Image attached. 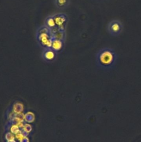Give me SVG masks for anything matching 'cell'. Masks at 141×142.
Here are the masks:
<instances>
[{
	"label": "cell",
	"mask_w": 141,
	"mask_h": 142,
	"mask_svg": "<svg viewBox=\"0 0 141 142\" xmlns=\"http://www.w3.org/2000/svg\"><path fill=\"white\" fill-rule=\"evenodd\" d=\"M23 111V106L20 103H16L13 106V112L16 114H20Z\"/></svg>",
	"instance_id": "obj_7"
},
{
	"label": "cell",
	"mask_w": 141,
	"mask_h": 142,
	"mask_svg": "<svg viewBox=\"0 0 141 142\" xmlns=\"http://www.w3.org/2000/svg\"><path fill=\"white\" fill-rule=\"evenodd\" d=\"M20 131V130L19 127L16 126V125H13L11 128V132L12 133L16 134Z\"/></svg>",
	"instance_id": "obj_10"
},
{
	"label": "cell",
	"mask_w": 141,
	"mask_h": 142,
	"mask_svg": "<svg viewBox=\"0 0 141 142\" xmlns=\"http://www.w3.org/2000/svg\"><path fill=\"white\" fill-rule=\"evenodd\" d=\"M44 58L45 60L52 61L56 57V53L53 49H48L44 53Z\"/></svg>",
	"instance_id": "obj_3"
},
{
	"label": "cell",
	"mask_w": 141,
	"mask_h": 142,
	"mask_svg": "<svg viewBox=\"0 0 141 142\" xmlns=\"http://www.w3.org/2000/svg\"><path fill=\"white\" fill-rule=\"evenodd\" d=\"M34 114L31 112L27 113L24 116V120L26 122H28L29 123H31L34 121Z\"/></svg>",
	"instance_id": "obj_8"
},
{
	"label": "cell",
	"mask_w": 141,
	"mask_h": 142,
	"mask_svg": "<svg viewBox=\"0 0 141 142\" xmlns=\"http://www.w3.org/2000/svg\"><path fill=\"white\" fill-rule=\"evenodd\" d=\"M7 142H16V141L14 140H12V141H8Z\"/></svg>",
	"instance_id": "obj_16"
},
{
	"label": "cell",
	"mask_w": 141,
	"mask_h": 142,
	"mask_svg": "<svg viewBox=\"0 0 141 142\" xmlns=\"http://www.w3.org/2000/svg\"><path fill=\"white\" fill-rule=\"evenodd\" d=\"M68 2V0H57V4L59 6L63 7L65 6Z\"/></svg>",
	"instance_id": "obj_13"
},
{
	"label": "cell",
	"mask_w": 141,
	"mask_h": 142,
	"mask_svg": "<svg viewBox=\"0 0 141 142\" xmlns=\"http://www.w3.org/2000/svg\"><path fill=\"white\" fill-rule=\"evenodd\" d=\"M56 24L59 27L63 26L66 21V18L63 15H57L54 18Z\"/></svg>",
	"instance_id": "obj_5"
},
{
	"label": "cell",
	"mask_w": 141,
	"mask_h": 142,
	"mask_svg": "<svg viewBox=\"0 0 141 142\" xmlns=\"http://www.w3.org/2000/svg\"><path fill=\"white\" fill-rule=\"evenodd\" d=\"M20 142H29V139L27 137H24L23 138L20 140Z\"/></svg>",
	"instance_id": "obj_15"
},
{
	"label": "cell",
	"mask_w": 141,
	"mask_h": 142,
	"mask_svg": "<svg viewBox=\"0 0 141 142\" xmlns=\"http://www.w3.org/2000/svg\"><path fill=\"white\" fill-rule=\"evenodd\" d=\"M118 56L114 49L105 47L100 49L96 57L97 66L103 71H110L115 66Z\"/></svg>",
	"instance_id": "obj_1"
},
{
	"label": "cell",
	"mask_w": 141,
	"mask_h": 142,
	"mask_svg": "<svg viewBox=\"0 0 141 142\" xmlns=\"http://www.w3.org/2000/svg\"><path fill=\"white\" fill-rule=\"evenodd\" d=\"M52 43H53V41L51 39H49L48 41V43L47 44V47L48 48H52Z\"/></svg>",
	"instance_id": "obj_14"
},
{
	"label": "cell",
	"mask_w": 141,
	"mask_h": 142,
	"mask_svg": "<svg viewBox=\"0 0 141 142\" xmlns=\"http://www.w3.org/2000/svg\"><path fill=\"white\" fill-rule=\"evenodd\" d=\"M63 47V43L59 39L53 40L52 48L54 51H59Z\"/></svg>",
	"instance_id": "obj_4"
},
{
	"label": "cell",
	"mask_w": 141,
	"mask_h": 142,
	"mask_svg": "<svg viewBox=\"0 0 141 142\" xmlns=\"http://www.w3.org/2000/svg\"><path fill=\"white\" fill-rule=\"evenodd\" d=\"M124 29L122 22L117 19H113L108 23L107 31L108 33L113 37H117L122 33Z\"/></svg>",
	"instance_id": "obj_2"
},
{
	"label": "cell",
	"mask_w": 141,
	"mask_h": 142,
	"mask_svg": "<svg viewBox=\"0 0 141 142\" xmlns=\"http://www.w3.org/2000/svg\"><path fill=\"white\" fill-rule=\"evenodd\" d=\"M15 137L13 135L12 133H7L6 134V139L7 141H12L15 140Z\"/></svg>",
	"instance_id": "obj_11"
},
{
	"label": "cell",
	"mask_w": 141,
	"mask_h": 142,
	"mask_svg": "<svg viewBox=\"0 0 141 142\" xmlns=\"http://www.w3.org/2000/svg\"><path fill=\"white\" fill-rule=\"evenodd\" d=\"M38 38L43 46H47L48 41L49 39V36L47 34V33L42 32L41 33H40V35L38 36Z\"/></svg>",
	"instance_id": "obj_6"
},
{
	"label": "cell",
	"mask_w": 141,
	"mask_h": 142,
	"mask_svg": "<svg viewBox=\"0 0 141 142\" xmlns=\"http://www.w3.org/2000/svg\"><path fill=\"white\" fill-rule=\"evenodd\" d=\"M23 130L27 133H28L32 130V127L28 124H24V127L23 128Z\"/></svg>",
	"instance_id": "obj_12"
},
{
	"label": "cell",
	"mask_w": 141,
	"mask_h": 142,
	"mask_svg": "<svg viewBox=\"0 0 141 142\" xmlns=\"http://www.w3.org/2000/svg\"><path fill=\"white\" fill-rule=\"evenodd\" d=\"M46 23L47 26L50 27V28H53V27H55L56 25L54 18L52 17H49V18H48Z\"/></svg>",
	"instance_id": "obj_9"
}]
</instances>
